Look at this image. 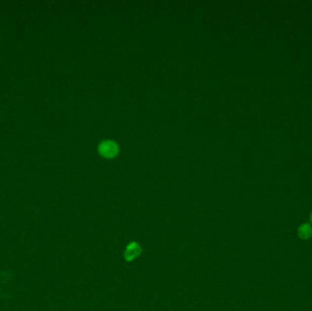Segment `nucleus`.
Wrapping results in <instances>:
<instances>
[{"mask_svg": "<svg viewBox=\"0 0 312 311\" xmlns=\"http://www.w3.org/2000/svg\"><path fill=\"white\" fill-rule=\"evenodd\" d=\"M99 150L101 154L105 157H113L118 151V147L114 142L106 141L101 143Z\"/></svg>", "mask_w": 312, "mask_h": 311, "instance_id": "obj_1", "label": "nucleus"}, {"mask_svg": "<svg viewBox=\"0 0 312 311\" xmlns=\"http://www.w3.org/2000/svg\"><path fill=\"white\" fill-rule=\"evenodd\" d=\"M297 235L302 240H308L312 238V224L310 223H302L298 227Z\"/></svg>", "mask_w": 312, "mask_h": 311, "instance_id": "obj_2", "label": "nucleus"}, {"mask_svg": "<svg viewBox=\"0 0 312 311\" xmlns=\"http://www.w3.org/2000/svg\"><path fill=\"white\" fill-rule=\"evenodd\" d=\"M309 219H310V224H312V211L311 213H310V217H309Z\"/></svg>", "mask_w": 312, "mask_h": 311, "instance_id": "obj_3", "label": "nucleus"}]
</instances>
